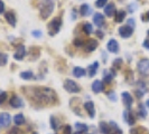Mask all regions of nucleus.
Listing matches in <instances>:
<instances>
[{
	"label": "nucleus",
	"mask_w": 149,
	"mask_h": 134,
	"mask_svg": "<svg viewBox=\"0 0 149 134\" xmlns=\"http://www.w3.org/2000/svg\"><path fill=\"white\" fill-rule=\"evenodd\" d=\"M22 90L26 93L27 97L33 103L40 105H52L56 104L57 95L54 89L49 87H24Z\"/></svg>",
	"instance_id": "nucleus-1"
},
{
	"label": "nucleus",
	"mask_w": 149,
	"mask_h": 134,
	"mask_svg": "<svg viewBox=\"0 0 149 134\" xmlns=\"http://www.w3.org/2000/svg\"><path fill=\"white\" fill-rule=\"evenodd\" d=\"M54 7H55L54 0H44V2H42V3L39 5L40 18H42V19H47V18L53 14Z\"/></svg>",
	"instance_id": "nucleus-2"
},
{
	"label": "nucleus",
	"mask_w": 149,
	"mask_h": 134,
	"mask_svg": "<svg viewBox=\"0 0 149 134\" xmlns=\"http://www.w3.org/2000/svg\"><path fill=\"white\" fill-rule=\"evenodd\" d=\"M62 18L60 16L58 17H55L53 18V20L49 21V23L47 25V28H48V35L49 36H55L56 34H58L61 27H62Z\"/></svg>",
	"instance_id": "nucleus-3"
},
{
	"label": "nucleus",
	"mask_w": 149,
	"mask_h": 134,
	"mask_svg": "<svg viewBox=\"0 0 149 134\" xmlns=\"http://www.w3.org/2000/svg\"><path fill=\"white\" fill-rule=\"evenodd\" d=\"M63 87L68 93H79L81 90V87L79 86V84L74 82L73 79H65L64 84H63Z\"/></svg>",
	"instance_id": "nucleus-4"
},
{
	"label": "nucleus",
	"mask_w": 149,
	"mask_h": 134,
	"mask_svg": "<svg viewBox=\"0 0 149 134\" xmlns=\"http://www.w3.org/2000/svg\"><path fill=\"white\" fill-rule=\"evenodd\" d=\"M138 72L141 75H147L149 73V59L148 58H142L137 64Z\"/></svg>",
	"instance_id": "nucleus-5"
},
{
	"label": "nucleus",
	"mask_w": 149,
	"mask_h": 134,
	"mask_svg": "<svg viewBox=\"0 0 149 134\" xmlns=\"http://www.w3.org/2000/svg\"><path fill=\"white\" fill-rule=\"evenodd\" d=\"M119 35L120 37L122 38H129L132 36V34H134V28H131L130 26H128V25H125V26H121L119 29Z\"/></svg>",
	"instance_id": "nucleus-6"
},
{
	"label": "nucleus",
	"mask_w": 149,
	"mask_h": 134,
	"mask_svg": "<svg viewBox=\"0 0 149 134\" xmlns=\"http://www.w3.org/2000/svg\"><path fill=\"white\" fill-rule=\"evenodd\" d=\"M11 123V116L9 113H0V128H6Z\"/></svg>",
	"instance_id": "nucleus-7"
},
{
	"label": "nucleus",
	"mask_w": 149,
	"mask_h": 134,
	"mask_svg": "<svg viewBox=\"0 0 149 134\" xmlns=\"http://www.w3.org/2000/svg\"><path fill=\"white\" fill-rule=\"evenodd\" d=\"M107 49L110 52H113V54H118L120 49L119 43L116 40V39H110L107 44Z\"/></svg>",
	"instance_id": "nucleus-8"
},
{
	"label": "nucleus",
	"mask_w": 149,
	"mask_h": 134,
	"mask_svg": "<svg viewBox=\"0 0 149 134\" xmlns=\"http://www.w3.org/2000/svg\"><path fill=\"white\" fill-rule=\"evenodd\" d=\"M121 97H122V101H123L125 106L127 107L128 110H130L131 105L134 103V98L131 96V94H130L129 92H123V93L121 94Z\"/></svg>",
	"instance_id": "nucleus-9"
},
{
	"label": "nucleus",
	"mask_w": 149,
	"mask_h": 134,
	"mask_svg": "<svg viewBox=\"0 0 149 134\" xmlns=\"http://www.w3.org/2000/svg\"><path fill=\"white\" fill-rule=\"evenodd\" d=\"M97 46H99V43H97V40H95V39H89L86 43H85V45H84V48H85V52H94L95 49L97 48Z\"/></svg>",
	"instance_id": "nucleus-10"
},
{
	"label": "nucleus",
	"mask_w": 149,
	"mask_h": 134,
	"mask_svg": "<svg viewBox=\"0 0 149 134\" xmlns=\"http://www.w3.org/2000/svg\"><path fill=\"white\" fill-rule=\"evenodd\" d=\"M25 55H26V47H25L24 45L17 46L16 52H15V55H14V58H15L16 60H22L24 57H25Z\"/></svg>",
	"instance_id": "nucleus-11"
},
{
	"label": "nucleus",
	"mask_w": 149,
	"mask_h": 134,
	"mask_svg": "<svg viewBox=\"0 0 149 134\" xmlns=\"http://www.w3.org/2000/svg\"><path fill=\"white\" fill-rule=\"evenodd\" d=\"M9 104H10V106H11V107H14V108H20V107H22V106H24V101H22L19 96L14 95V96L10 98Z\"/></svg>",
	"instance_id": "nucleus-12"
},
{
	"label": "nucleus",
	"mask_w": 149,
	"mask_h": 134,
	"mask_svg": "<svg viewBox=\"0 0 149 134\" xmlns=\"http://www.w3.org/2000/svg\"><path fill=\"white\" fill-rule=\"evenodd\" d=\"M84 108H85V111L88 112V114H89V116L91 119H93L95 116V107H94V103L92 101L85 102L84 103Z\"/></svg>",
	"instance_id": "nucleus-13"
},
{
	"label": "nucleus",
	"mask_w": 149,
	"mask_h": 134,
	"mask_svg": "<svg viewBox=\"0 0 149 134\" xmlns=\"http://www.w3.org/2000/svg\"><path fill=\"white\" fill-rule=\"evenodd\" d=\"M5 18H6V20L7 22L13 27V28H15L16 27V22H17V18H16V15L14 11H6L5 12Z\"/></svg>",
	"instance_id": "nucleus-14"
},
{
	"label": "nucleus",
	"mask_w": 149,
	"mask_h": 134,
	"mask_svg": "<svg viewBox=\"0 0 149 134\" xmlns=\"http://www.w3.org/2000/svg\"><path fill=\"white\" fill-rule=\"evenodd\" d=\"M123 119L127 122L129 125H134L136 123V119H134V113L130 111V110H126L123 112Z\"/></svg>",
	"instance_id": "nucleus-15"
},
{
	"label": "nucleus",
	"mask_w": 149,
	"mask_h": 134,
	"mask_svg": "<svg viewBox=\"0 0 149 134\" xmlns=\"http://www.w3.org/2000/svg\"><path fill=\"white\" fill-rule=\"evenodd\" d=\"M114 76H116V72H114L113 68L110 69V70H104L103 72V82L107 83V84L111 83L112 79L114 78Z\"/></svg>",
	"instance_id": "nucleus-16"
},
{
	"label": "nucleus",
	"mask_w": 149,
	"mask_h": 134,
	"mask_svg": "<svg viewBox=\"0 0 149 134\" xmlns=\"http://www.w3.org/2000/svg\"><path fill=\"white\" fill-rule=\"evenodd\" d=\"M93 22L97 25L99 28L104 26V16L100 12H97L95 15L93 16Z\"/></svg>",
	"instance_id": "nucleus-17"
},
{
	"label": "nucleus",
	"mask_w": 149,
	"mask_h": 134,
	"mask_svg": "<svg viewBox=\"0 0 149 134\" xmlns=\"http://www.w3.org/2000/svg\"><path fill=\"white\" fill-rule=\"evenodd\" d=\"M117 12V9L114 3H107V6L104 7V14L107 17H113Z\"/></svg>",
	"instance_id": "nucleus-18"
},
{
	"label": "nucleus",
	"mask_w": 149,
	"mask_h": 134,
	"mask_svg": "<svg viewBox=\"0 0 149 134\" xmlns=\"http://www.w3.org/2000/svg\"><path fill=\"white\" fill-rule=\"evenodd\" d=\"M103 88H104V85H103V82H102V81L97 79V81H94V82L92 83V90H93L94 93L99 94V93H101V92L103 90Z\"/></svg>",
	"instance_id": "nucleus-19"
},
{
	"label": "nucleus",
	"mask_w": 149,
	"mask_h": 134,
	"mask_svg": "<svg viewBox=\"0 0 149 134\" xmlns=\"http://www.w3.org/2000/svg\"><path fill=\"white\" fill-rule=\"evenodd\" d=\"M99 66H100V63H99V61H94L93 64H91V65L88 67V74H89V77L95 76Z\"/></svg>",
	"instance_id": "nucleus-20"
},
{
	"label": "nucleus",
	"mask_w": 149,
	"mask_h": 134,
	"mask_svg": "<svg viewBox=\"0 0 149 134\" xmlns=\"http://www.w3.org/2000/svg\"><path fill=\"white\" fill-rule=\"evenodd\" d=\"M137 84H138V86H137V89H136V94H137V97L140 98V97L143 96V94L146 93V85H145V83L141 82V81H139Z\"/></svg>",
	"instance_id": "nucleus-21"
},
{
	"label": "nucleus",
	"mask_w": 149,
	"mask_h": 134,
	"mask_svg": "<svg viewBox=\"0 0 149 134\" xmlns=\"http://www.w3.org/2000/svg\"><path fill=\"white\" fill-rule=\"evenodd\" d=\"M91 12H92V8L90 7V5H88V3H83L80 7V14L82 17H86V16L91 15Z\"/></svg>",
	"instance_id": "nucleus-22"
},
{
	"label": "nucleus",
	"mask_w": 149,
	"mask_h": 134,
	"mask_svg": "<svg viewBox=\"0 0 149 134\" xmlns=\"http://www.w3.org/2000/svg\"><path fill=\"white\" fill-rule=\"evenodd\" d=\"M85 75H86V70L83 67H74V69H73V76H75L76 78L84 77Z\"/></svg>",
	"instance_id": "nucleus-23"
},
{
	"label": "nucleus",
	"mask_w": 149,
	"mask_h": 134,
	"mask_svg": "<svg viewBox=\"0 0 149 134\" xmlns=\"http://www.w3.org/2000/svg\"><path fill=\"white\" fill-rule=\"evenodd\" d=\"M126 16H127V12H126L125 10H119V11H117V12H116L114 22H117V23H121V22L125 20Z\"/></svg>",
	"instance_id": "nucleus-24"
},
{
	"label": "nucleus",
	"mask_w": 149,
	"mask_h": 134,
	"mask_svg": "<svg viewBox=\"0 0 149 134\" xmlns=\"http://www.w3.org/2000/svg\"><path fill=\"white\" fill-rule=\"evenodd\" d=\"M40 55V49L39 47H30L29 49V56L30 58L34 60V59H37Z\"/></svg>",
	"instance_id": "nucleus-25"
},
{
	"label": "nucleus",
	"mask_w": 149,
	"mask_h": 134,
	"mask_svg": "<svg viewBox=\"0 0 149 134\" xmlns=\"http://www.w3.org/2000/svg\"><path fill=\"white\" fill-rule=\"evenodd\" d=\"M99 127L102 134H110V124H108L107 122H100Z\"/></svg>",
	"instance_id": "nucleus-26"
},
{
	"label": "nucleus",
	"mask_w": 149,
	"mask_h": 134,
	"mask_svg": "<svg viewBox=\"0 0 149 134\" xmlns=\"http://www.w3.org/2000/svg\"><path fill=\"white\" fill-rule=\"evenodd\" d=\"M19 76H20V78L24 79V81H30V79L34 78V73L31 70H26V72H22L19 74Z\"/></svg>",
	"instance_id": "nucleus-27"
},
{
	"label": "nucleus",
	"mask_w": 149,
	"mask_h": 134,
	"mask_svg": "<svg viewBox=\"0 0 149 134\" xmlns=\"http://www.w3.org/2000/svg\"><path fill=\"white\" fill-rule=\"evenodd\" d=\"M138 115H139V117L140 119H146L147 117V111H146V107H145V105L140 103V104L138 105Z\"/></svg>",
	"instance_id": "nucleus-28"
},
{
	"label": "nucleus",
	"mask_w": 149,
	"mask_h": 134,
	"mask_svg": "<svg viewBox=\"0 0 149 134\" xmlns=\"http://www.w3.org/2000/svg\"><path fill=\"white\" fill-rule=\"evenodd\" d=\"M110 134H122V131L114 122H110Z\"/></svg>",
	"instance_id": "nucleus-29"
},
{
	"label": "nucleus",
	"mask_w": 149,
	"mask_h": 134,
	"mask_svg": "<svg viewBox=\"0 0 149 134\" xmlns=\"http://www.w3.org/2000/svg\"><path fill=\"white\" fill-rule=\"evenodd\" d=\"M25 121L26 119H25V116L22 114H16L15 116H14V122H15V124L17 126L25 124Z\"/></svg>",
	"instance_id": "nucleus-30"
},
{
	"label": "nucleus",
	"mask_w": 149,
	"mask_h": 134,
	"mask_svg": "<svg viewBox=\"0 0 149 134\" xmlns=\"http://www.w3.org/2000/svg\"><path fill=\"white\" fill-rule=\"evenodd\" d=\"M130 134H149V132L147 131V128L139 126V127H136V128H132L130 131Z\"/></svg>",
	"instance_id": "nucleus-31"
},
{
	"label": "nucleus",
	"mask_w": 149,
	"mask_h": 134,
	"mask_svg": "<svg viewBox=\"0 0 149 134\" xmlns=\"http://www.w3.org/2000/svg\"><path fill=\"white\" fill-rule=\"evenodd\" d=\"M75 128L77 130V132H80V133H84V132H86L88 130H89V127L86 124H83V123H75Z\"/></svg>",
	"instance_id": "nucleus-32"
},
{
	"label": "nucleus",
	"mask_w": 149,
	"mask_h": 134,
	"mask_svg": "<svg viewBox=\"0 0 149 134\" xmlns=\"http://www.w3.org/2000/svg\"><path fill=\"white\" fill-rule=\"evenodd\" d=\"M83 31L86 34V35H90L93 32V26L90 23V22H85L83 25Z\"/></svg>",
	"instance_id": "nucleus-33"
},
{
	"label": "nucleus",
	"mask_w": 149,
	"mask_h": 134,
	"mask_svg": "<svg viewBox=\"0 0 149 134\" xmlns=\"http://www.w3.org/2000/svg\"><path fill=\"white\" fill-rule=\"evenodd\" d=\"M8 63V55L6 52H0V66H6Z\"/></svg>",
	"instance_id": "nucleus-34"
},
{
	"label": "nucleus",
	"mask_w": 149,
	"mask_h": 134,
	"mask_svg": "<svg viewBox=\"0 0 149 134\" xmlns=\"http://www.w3.org/2000/svg\"><path fill=\"white\" fill-rule=\"evenodd\" d=\"M122 63H123V60H122V58H116V59L113 60V63H112V67H113V69H119V68H121V66H122Z\"/></svg>",
	"instance_id": "nucleus-35"
},
{
	"label": "nucleus",
	"mask_w": 149,
	"mask_h": 134,
	"mask_svg": "<svg viewBox=\"0 0 149 134\" xmlns=\"http://www.w3.org/2000/svg\"><path fill=\"white\" fill-rule=\"evenodd\" d=\"M126 75H127L126 81H127L129 84H131L132 81H134V72H132V70H130V69H128L127 72H126Z\"/></svg>",
	"instance_id": "nucleus-36"
},
{
	"label": "nucleus",
	"mask_w": 149,
	"mask_h": 134,
	"mask_svg": "<svg viewBox=\"0 0 149 134\" xmlns=\"http://www.w3.org/2000/svg\"><path fill=\"white\" fill-rule=\"evenodd\" d=\"M73 44H74L75 47H77V48H80V47H83L84 46V40L81 39V38H75L74 40H73Z\"/></svg>",
	"instance_id": "nucleus-37"
},
{
	"label": "nucleus",
	"mask_w": 149,
	"mask_h": 134,
	"mask_svg": "<svg viewBox=\"0 0 149 134\" xmlns=\"http://www.w3.org/2000/svg\"><path fill=\"white\" fill-rule=\"evenodd\" d=\"M108 0H97L95 1V7L97 8H104L107 6Z\"/></svg>",
	"instance_id": "nucleus-38"
},
{
	"label": "nucleus",
	"mask_w": 149,
	"mask_h": 134,
	"mask_svg": "<svg viewBox=\"0 0 149 134\" xmlns=\"http://www.w3.org/2000/svg\"><path fill=\"white\" fill-rule=\"evenodd\" d=\"M51 126H52L53 130H55V131H57V119H55L54 116H51Z\"/></svg>",
	"instance_id": "nucleus-39"
},
{
	"label": "nucleus",
	"mask_w": 149,
	"mask_h": 134,
	"mask_svg": "<svg viewBox=\"0 0 149 134\" xmlns=\"http://www.w3.org/2000/svg\"><path fill=\"white\" fill-rule=\"evenodd\" d=\"M7 97H8V95L6 92H0V104L5 103L6 99H7Z\"/></svg>",
	"instance_id": "nucleus-40"
},
{
	"label": "nucleus",
	"mask_w": 149,
	"mask_h": 134,
	"mask_svg": "<svg viewBox=\"0 0 149 134\" xmlns=\"http://www.w3.org/2000/svg\"><path fill=\"white\" fill-rule=\"evenodd\" d=\"M63 134H72V127L71 125H65L64 128H63Z\"/></svg>",
	"instance_id": "nucleus-41"
},
{
	"label": "nucleus",
	"mask_w": 149,
	"mask_h": 134,
	"mask_svg": "<svg viewBox=\"0 0 149 134\" xmlns=\"http://www.w3.org/2000/svg\"><path fill=\"white\" fill-rule=\"evenodd\" d=\"M7 134H22V131H20L18 127H13Z\"/></svg>",
	"instance_id": "nucleus-42"
},
{
	"label": "nucleus",
	"mask_w": 149,
	"mask_h": 134,
	"mask_svg": "<svg viewBox=\"0 0 149 134\" xmlns=\"http://www.w3.org/2000/svg\"><path fill=\"white\" fill-rule=\"evenodd\" d=\"M31 35L34 36L35 38H39V37H42V31L40 30H34V31H31Z\"/></svg>",
	"instance_id": "nucleus-43"
},
{
	"label": "nucleus",
	"mask_w": 149,
	"mask_h": 134,
	"mask_svg": "<svg viewBox=\"0 0 149 134\" xmlns=\"http://www.w3.org/2000/svg\"><path fill=\"white\" fill-rule=\"evenodd\" d=\"M108 97H109L111 101H113V102H116V101H117V95H116L113 92H110V93L108 94Z\"/></svg>",
	"instance_id": "nucleus-44"
},
{
	"label": "nucleus",
	"mask_w": 149,
	"mask_h": 134,
	"mask_svg": "<svg viewBox=\"0 0 149 134\" xmlns=\"http://www.w3.org/2000/svg\"><path fill=\"white\" fill-rule=\"evenodd\" d=\"M128 26H130V27H131V28H134V26H136V23H134V18H129V19H128Z\"/></svg>",
	"instance_id": "nucleus-45"
},
{
	"label": "nucleus",
	"mask_w": 149,
	"mask_h": 134,
	"mask_svg": "<svg viewBox=\"0 0 149 134\" xmlns=\"http://www.w3.org/2000/svg\"><path fill=\"white\" fill-rule=\"evenodd\" d=\"M141 20L142 21H149V10L146 12V14L141 15Z\"/></svg>",
	"instance_id": "nucleus-46"
},
{
	"label": "nucleus",
	"mask_w": 149,
	"mask_h": 134,
	"mask_svg": "<svg viewBox=\"0 0 149 134\" xmlns=\"http://www.w3.org/2000/svg\"><path fill=\"white\" fill-rule=\"evenodd\" d=\"M5 12V3L2 0H0V14H3Z\"/></svg>",
	"instance_id": "nucleus-47"
},
{
	"label": "nucleus",
	"mask_w": 149,
	"mask_h": 134,
	"mask_svg": "<svg viewBox=\"0 0 149 134\" xmlns=\"http://www.w3.org/2000/svg\"><path fill=\"white\" fill-rule=\"evenodd\" d=\"M142 46H143L146 49H148L149 50V39H145L143 43H142Z\"/></svg>",
	"instance_id": "nucleus-48"
},
{
	"label": "nucleus",
	"mask_w": 149,
	"mask_h": 134,
	"mask_svg": "<svg viewBox=\"0 0 149 134\" xmlns=\"http://www.w3.org/2000/svg\"><path fill=\"white\" fill-rule=\"evenodd\" d=\"M132 5H134V3H130V5H129V11H130V12H132V11H134V10H136V6H132Z\"/></svg>",
	"instance_id": "nucleus-49"
},
{
	"label": "nucleus",
	"mask_w": 149,
	"mask_h": 134,
	"mask_svg": "<svg viewBox=\"0 0 149 134\" xmlns=\"http://www.w3.org/2000/svg\"><path fill=\"white\" fill-rule=\"evenodd\" d=\"M97 36H99V38H103V34H102V31H101V30H97Z\"/></svg>",
	"instance_id": "nucleus-50"
},
{
	"label": "nucleus",
	"mask_w": 149,
	"mask_h": 134,
	"mask_svg": "<svg viewBox=\"0 0 149 134\" xmlns=\"http://www.w3.org/2000/svg\"><path fill=\"white\" fill-rule=\"evenodd\" d=\"M146 105H147V107L149 108V99H147V102H146Z\"/></svg>",
	"instance_id": "nucleus-51"
},
{
	"label": "nucleus",
	"mask_w": 149,
	"mask_h": 134,
	"mask_svg": "<svg viewBox=\"0 0 149 134\" xmlns=\"http://www.w3.org/2000/svg\"><path fill=\"white\" fill-rule=\"evenodd\" d=\"M147 36H148V39H149V29H148V31H147Z\"/></svg>",
	"instance_id": "nucleus-52"
},
{
	"label": "nucleus",
	"mask_w": 149,
	"mask_h": 134,
	"mask_svg": "<svg viewBox=\"0 0 149 134\" xmlns=\"http://www.w3.org/2000/svg\"><path fill=\"white\" fill-rule=\"evenodd\" d=\"M75 134H81V133H80V132H77V133H75Z\"/></svg>",
	"instance_id": "nucleus-53"
},
{
	"label": "nucleus",
	"mask_w": 149,
	"mask_h": 134,
	"mask_svg": "<svg viewBox=\"0 0 149 134\" xmlns=\"http://www.w3.org/2000/svg\"><path fill=\"white\" fill-rule=\"evenodd\" d=\"M34 134H37V133H34Z\"/></svg>",
	"instance_id": "nucleus-54"
}]
</instances>
